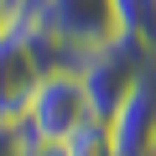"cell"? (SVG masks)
<instances>
[{"label": "cell", "instance_id": "8", "mask_svg": "<svg viewBox=\"0 0 156 156\" xmlns=\"http://www.w3.org/2000/svg\"><path fill=\"white\" fill-rule=\"evenodd\" d=\"M16 26V0H0V37Z\"/></svg>", "mask_w": 156, "mask_h": 156}, {"label": "cell", "instance_id": "9", "mask_svg": "<svg viewBox=\"0 0 156 156\" xmlns=\"http://www.w3.org/2000/svg\"><path fill=\"white\" fill-rule=\"evenodd\" d=\"M21 156H26V151H21Z\"/></svg>", "mask_w": 156, "mask_h": 156}, {"label": "cell", "instance_id": "6", "mask_svg": "<svg viewBox=\"0 0 156 156\" xmlns=\"http://www.w3.org/2000/svg\"><path fill=\"white\" fill-rule=\"evenodd\" d=\"M62 156H115V140H109V125L104 120H83L68 140H62Z\"/></svg>", "mask_w": 156, "mask_h": 156}, {"label": "cell", "instance_id": "7", "mask_svg": "<svg viewBox=\"0 0 156 156\" xmlns=\"http://www.w3.org/2000/svg\"><path fill=\"white\" fill-rule=\"evenodd\" d=\"M21 151H26L21 125H0V156H21Z\"/></svg>", "mask_w": 156, "mask_h": 156}, {"label": "cell", "instance_id": "5", "mask_svg": "<svg viewBox=\"0 0 156 156\" xmlns=\"http://www.w3.org/2000/svg\"><path fill=\"white\" fill-rule=\"evenodd\" d=\"M37 89H42V68L31 47L21 42V31H5L0 37V125H21Z\"/></svg>", "mask_w": 156, "mask_h": 156}, {"label": "cell", "instance_id": "4", "mask_svg": "<svg viewBox=\"0 0 156 156\" xmlns=\"http://www.w3.org/2000/svg\"><path fill=\"white\" fill-rule=\"evenodd\" d=\"M104 125H109L115 156H156V68L135 78V89Z\"/></svg>", "mask_w": 156, "mask_h": 156}, {"label": "cell", "instance_id": "1", "mask_svg": "<svg viewBox=\"0 0 156 156\" xmlns=\"http://www.w3.org/2000/svg\"><path fill=\"white\" fill-rule=\"evenodd\" d=\"M151 68H156V57H151L140 42H130V37L120 31V37H109L104 47L83 52L73 73H78V83H83V94H89L94 120H109V115L125 104V94L135 89V78L151 73Z\"/></svg>", "mask_w": 156, "mask_h": 156}, {"label": "cell", "instance_id": "3", "mask_svg": "<svg viewBox=\"0 0 156 156\" xmlns=\"http://www.w3.org/2000/svg\"><path fill=\"white\" fill-rule=\"evenodd\" d=\"M42 21L62 47L83 57L120 37V0H42Z\"/></svg>", "mask_w": 156, "mask_h": 156}, {"label": "cell", "instance_id": "2", "mask_svg": "<svg viewBox=\"0 0 156 156\" xmlns=\"http://www.w3.org/2000/svg\"><path fill=\"white\" fill-rule=\"evenodd\" d=\"M89 115L94 109H89V94L78 83V73H47L26 120H21V135H26V146H62Z\"/></svg>", "mask_w": 156, "mask_h": 156}]
</instances>
